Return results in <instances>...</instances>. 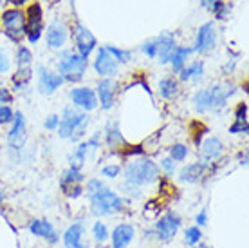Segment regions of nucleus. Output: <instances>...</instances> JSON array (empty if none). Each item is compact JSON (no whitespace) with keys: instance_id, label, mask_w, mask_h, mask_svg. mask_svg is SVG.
<instances>
[{"instance_id":"1","label":"nucleus","mask_w":249,"mask_h":248,"mask_svg":"<svg viewBox=\"0 0 249 248\" xmlns=\"http://www.w3.org/2000/svg\"><path fill=\"white\" fill-rule=\"evenodd\" d=\"M124 180L136 186L152 185L159 180V167L148 158H139L136 162H130L124 168Z\"/></svg>"},{"instance_id":"2","label":"nucleus","mask_w":249,"mask_h":248,"mask_svg":"<svg viewBox=\"0 0 249 248\" xmlns=\"http://www.w3.org/2000/svg\"><path fill=\"white\" fill-rule=\"evenodd\" d=\"M89 116L85 112H78L74 107H65L63 109V118H60V127H58V136L63 140L78 142L89 125Z\"/></svg>"},{"instance_id":"3","label":"nucleus","mask_w":249,"mask_h":248,"mask_svg":"<svg viewBox=\"0 0 249 248\" xmlns=\"http://www.w3.org/2000/svg\"><path fill=\"white\" fill-rule=\"evenodd\" d=\"M231 94H235V89H222V87H212V89H200L193 94V109L197 112H208L212 109H222Z\"/></svg>"},{"instance_id":"4","label":"nucleus","mask_w":249,"mask_h":248,"mask_svg":"<svg viewBox=\"0 0 249 248\" xmlns=\"http://www.w3.org/2000/svg\"><path fill=\"white\" fill-rule=\"evenodd\" d=\"M89 198H90V212L96 217L119 214L124 208V199L119 198L118 194L110 188H107V186L101 188L100 192L89 196Z\"/></svg>"},{"instance_id":"5","label":"nucleus","mask_w":249,"mask_h":248,"mask_svg":"<svg viewBox=\"0 0 249 248\" xmlns=\"http://www.w3.org/2000/svg\"><path fill=\"white\" fill-rule=\"evenodd\" d=\"M85 71H87V60L80 53L63 51L60 60H58V75L62 76L63 80L76 83L83 78Z\"/></svg>"},{"instance_id":"6","label":"nucleus","mask_w":249,"mask_h":248,"mask_svg":"<svg viewBox=\"0 0 249 248\" xmlns=\"http://www.w3.org/2000/svg\"><path fill=\"white\" fill-rule=\"evenodd\" d=\"M2 22L6 25V35L13 42H20L25 37V15L20 9H7L2 15Z\"/></svg>"},{"instance_id":"7","label":"nucleus","mask_w":249,"mask_h":248,"mask_svg":"<svg viewBox=\"0 0 249 248\" xmlns=\"http://www.w3.org/2000/svg\"><path fill=\"white\" fill-rule=\"evenodd\" d=\"M42 27H44V13L40 4H31L27 7V22L24 24L25 35L31 43H36L42 37Z\"/></svg>"},{"instance_id":"8","label":"nucleus","mask_w":249,"mask_h":248,"mask_svg":"<svg viewBox=\"0 0 249 248\" xmlns=\"http://www.w3.org/2000/svg\"><path fill=\"white\" fill-rule=\"evenodd\" d=\"M181 228V217L175 212H168L156 223V236L159 241H172Z\"/></svg>"},{"instance_id":"9","label":"nucleus","mask_w":249,"mask_h":248,"mask_svg":"<svg viewBox=\"0 0 249 248\" xmlns=\"http://www.w3.org/2000/svg\"><path fill=\"white\" fill-rule=\"evenodd\" d=\"M63 78L54 71H49L47 67H38V91L42 94H53L63 85Z\"/></svg>"},{"instance_id":"10","label":"nucleus","mask_w":249,"mask_h":248,"mask_svg":"<svg viewBox=\"0 0 249 248\" xmlns=\"http://www.w3.org/2000/svg\"><path fill=\"white\" fill-rule=\"evenodd\" d=\"M25 130H27V127H25L24 114H22L20 111H17V112H15V116H13V127H11V130L7 132V145H9L11 149L20 150L22 147H24V143H25Z\"/></svg>"},{"instance_id":"11","label":"nucleus","mask_w":249,"mask_h":248,"mask_svg":"<svg viewBox=\"0 0 249 248\" xmlns=\"http://www.w3.org/2000/svg\"><path fill=\"white\" fill-rule=\"evenodd\" d=\"M45 42L51 49H60L67 42V25L62 19H54L49 24L47 33H45Z\"/></svg>"},{"instance_id":"12","label":"nucleus","mask_w":249,"mask_h":248,"mask_svg":"<svg viewBox=\"0 0 249 248\" xmlns=\"http://www.w3.org/2000/svg\"><path fill=\"white\" fill-rule=\"evenodd\" d=\"M217 43V29L212 22L200 25L199 33H197V40H195V51L204 55L208 51H212Z\"/></svg>"},{"instance_id":"13","label":"nucleus","mask_w":249,"mask_h":248,"mask_svg":"<svg viewBox=\"0 0 249 248\" xmlns=\"http://www.w3.org/2000/svg\"><path fill=\"white\" fill-rule=\"evenodd\" d=\"M74 40H76V45H78V51H80V55L87 60L90 53L94 51L96 47V38L90 31H89L87 27L83 24H76L74 27Z\"/></svg>"},{"instance_id":"14","label":"nucleus","mask_w":249,"mask_h":248,"mask_svg":"<svg viewBox=\"0 0 249 248\" xmlns=\"http://www.w3.org/2000/svg\"><path fill=\"white\" fill-rule=\"evenodd\" d=\"M118 67H119V63L108 55V51H107L105 47H100V49H98V55H96V60H94L96 73L100 76H103V78H108V76L118 75Z\"/></svg>"},{"instance_id":"15","label":"nucleus","mask_w":249,"mask_h":248,"mask_svg":"<svg viewBox=\"0 0 249 248\" xmlns=\"http://www.w3.org/2000/svg\"><path fill=\"white\" fill-rule=\"evenodd\" d=\"M69 96L72 100L74 107H80L83 111H92V109L98 107V96H96V93H94L92 89H89V87L72 89Z\"/></svg>"},{"instance_id":"16","label":"nucleus","mask_w":249,"mask_h":248,"mask_svg":"<svg viewBox=\"0 0 249 248\" xmlns=\"http://www.w3.org/2000/svg\"><path fill=\"white\" fill-rule=\"evenodd\" d=\"M156 42V56L159 58V63H168L172 55L175 51V38L172 33H162L157 38H154Z\"/></svg>"},{"instance_id":"17","label":"nucleus","mask_w":249,"mask_h":248,"mask_svg":"<svg viewBox=\"0 0 249 248\" xmlns=\"http://www.w3.org/2000/svg\"><path fill=\"white\" fill-rule=\"evenodd\" d=\"M29 232H31L33 236L45 239L49 245H56L58 243L56 230H54V227L47 219H33L31 223H29Z\"/></svg>"},{"instance_id":"18","label":"nucleus","mask_w":249,"mask_h":248,"mask_svg":"<svg viewBox=\"0 0 249 248\" xmlns=\"http://www.w3.org/2000/svg\"><path fill=\"white\" fill-rule=\"evenodd\" d=\"M134 236H136V228L130 223L118 225L112 234H110L112 248H128V245L134 241Z\"/></svg>"},{"instance_id":"19","label":"nucleus","mask_w":249,"mask_h":248,"mask_svg":"<svg viewBox=\"0 0 249 248\" xmlns=\"http://www.w3.org/2000/svg\"><path fill=\"white\" fill-rule=\"evenodd\" d=\"M224 152V145L218 138H208L200 145V156H202V162L210 163L213 160H218Z\"/></svg>"},{"instance_id":"20","label":"nucleus","mask_w":249,"mask_h":248,"mask_svg":"<svg viewBox=\"0 0 249 248\" xmlns=\"http://www.w3.org/2000/svg\"><path fill=\"white\" fill-rule=\"evenodd\" d=\"M83 234H85V227L83 223H72L65 230L63 234V245L65 248H85L83 245Z\"/></svg>"},{"instance_id":"21","label":"nucleus","mask_w":249,"mask_h":248,"mask_svg":"<svg viewBox=\"0 0 249 248\" xmlns=\"http://www.w3.org/2000/svg\"><path fill=\"white\" fill-rule=\"evenodd\" d=\"M206 168H208V163L204 162H195V163H190L186 167L181 168V172H179V180L182 183H197V181L204 176Z\"/></svg>"},{"instance_id":"22","label":"nucleus","mask_w":249,"mask_h":248,"mask_svg":"<svg viewBox=\"0 0 249 248\" xmlns=\"http://www.w3.org/2000/svg\"><path fill=\"white\" fill-rule=\"evenodd\" d=\"M98 96H100V103L105 111L112 109V105H114V83L108 80V78H105V80H101L100 83H98Z\"/></svg>"},{"instance_id":"23","label":"nucleus","mask_w":249,"mask_h":248,"mask_svg":"<svg viewBox=\"0 0 249 248\" xmlns=\"http://www.w3.org/2000/svg\"><path fill=\"white\" fill-rule=\"evenodd\" d=\"M83 180H85V176H83V172H81V170L69 167L67 170L63 172L62 180H60V185H62L63 192H67V188H71L72 185H80Z\"/></svg>"},{"instance_id":"24","label":"nucleus","mask_w":249,"mask_h":248,"mask_svg":"<svg viewBox=\"0 0 249 248\" xmlns=\"http://www.w3.org/2000/svg\"><path fill=\"white\" fill-rule=\"evenodd\" d=\"M159 94H161L164 100H172L179 94V83L175 78L168 76V78H162L159 82Z\"/></svg>"},{"instance_id":"25","label":"nucleus","mask_w":249,"mask_h":248,"mask_svg":"<svg viewBox=\"0 0 249 248\" xmlns=\"http://www.w3.org/2000/svg\"><path fill=\"white\" fill-rule=\"evenodd\" d=\"M204 75V63L202 62H193L188 67H184L181 71V80L190 82V80H200Z\"/></svg>"},{"instance_id":"26","label":"nucleus","mask_w":249,"mask_h":248,"mask_svg":"<svg viewBox=\"0 0 249 248\" xmlns=\"http://www.w3.org/2000/svg\"><path fill=\"white\" fill-rule=\"evenodd\" d=\"M190 53H192V49H188V47H175L174 55L170 58L172 67H174L175 73H181L182 69H184V63H186Z\"/></svg>"},{"instance_id":"27","label":"nucleus","mask_w":249,"mask_h":248,"mask_svg":"<svg viewBox=\"0 0 249 248\" xmlns=\"http://www.w3.org/2000/svg\"><path fill=\"white\" fill-rule=\"evenodd\" d=\"M89 152H90V149H89L87 142H85V143H80V145L76 147L74 154L71 156V167L81 170V167L85 165V160H87Z\"/></svg>"},{"instance_id":"28","label":"nucleus","mask_w":249,"mask_h":248,"mask_svg":"<svg viewBox=\"0 0 249 248\" xmlns=\"http://www.w3.org/2000/svg\"><path fill=\"white\" fill-rule=\"evenodd\" d=\"M13 80V87L20 91V89H24L29 82H31V67H18L17 69V73L11 76Z\"/></svg>"},{"instance_id":"29","label":"nucleus","mask_w":249,"mask_h":248,"mask_svg":"<svg viewBox=\"0 0 249 248\" xmlns=\"http://www.w3.org/2000/svg\"><path fill=\"white\" fill-rule=\"evenodd\" d=\"M105 49L108 51V55L112 56L114 60L118 63H126L130 62V51H124V49H119V47H114V45H105Z\"/></svg>"},{"instance_id":"30","label":"nucleus","mask_w":249,"mask_h":248,"mask_svg":"<svg viewBox=\"0 0 249 248\" xmlns=\"http://www.w3.org/2000/svg\"><path fill=\"white\" fill-rule=\"evenodd\" d=\"M107 145L108 147H118V145H124V140L121 136V132L118 129V124L114 127H108V132H107Z\"/></svg>"},{"instance_id":"31","label":"nucleus","mask_w":249,"mask_h":248,"mask_svg":"<svg viewBox=\"0 0 249 248\" xmlns=\"http://www.w3.org/2000/svg\"><path fill=\"white\" fill-rule=\"evenodd\" d=\"M92 236L94 239L98 243H105L107 239H108V228H107V225L103 223V221H96L92 227Z\"/></svg>"},{"instance_id":"32","label":"nucleus","mask_w":249,"mask_h":248,"mask_svg":"<svg viewBox=\"0 0 249 248\" xmlns=\"http://www.w3.org/2000/svg\"><path fill=\"white\" fill-rule=\"evenodd\" d=\"M33 62V53L27 47H18L17 51V63L18 67H31Z\"/></svg>"},{"instance_id":"33","label":"nucleus","mask_w":249,"mask_h":248,"mask_svg":"<svg viewBox=\"0 0 249 248\" xmlns=\"http://www.w3.org/2000/svg\"><path fill=\"white\" fill-rule=\"evenodd\" d=\"M200 237H202L200 227H190V228H186V232H184V241H186L190 247L197 245V243L200 241Z\"/></svg>"},{"instance_id":"34","label":"nucleus","mask_w":249,"mask_h":248,"mask_svg":"<svg viewBox=\"0 0 249 248\" xmlns=\"http://www.w3.org/2000/svg\"><path fill=\"white\" fill-rule=\"evenodd\" d=\"M186 156H188V147L182 145V143H177V145H174L170 149V160H174V162H182V160H186Z\"/></svg>"},{"instance_id":"35","label":"nucleus","mask_w":249,"mask_h":248,"mask_svg":"<svg viewBox=\"0 0 249 248\" xmlns=\"http://www.w3.org/2000/svg\"><path fill=\"white\" fill-rule=\"evenodd\" d=\"M13 116H15V112H13L11 107L0 105V125L11 124V122H13Z\"/></svg>"},{"instance_id":"36","label":"nucleus","mask_w":249,"mask_h":248,"mask_svg":"<svg viewBox=\"0 0 249 248\" xmlns=\"http://www.w3.org/2000/svg\"><path fill=\"white\" fill-rule=\"evenodd\" d=\"M101 188H105V185H103V181L98 180V178H94V180H89L87 188H85V190H87L89 196H92V194L100 192Z\"/></svg>"},{"instance_id":"37","label":"nucleus","mask_w":249,"mask_h":248,"mask_svg":"<svg viewBox=\"0 0 249 248\" xmlns=\"http://www.w3.org/2000/svg\"><path fill=\"white\" fill-rule=\"evenodd\" d=\"M235 122L238 124H248V103H240L235 111Z\"/></svg>"},{"instance_id":"38","label":"nucleus","mask_w":249,"mask_h":248,"mask_svg":"<svg viewBox=\"0 0 249 248\" xmlns=\"http://www.w3.org/2000/svg\"><path fill=\"white\" fill-rule=\"evenodd\" d=\"M119 172H121V167H119V165H107V167L101 168V176H105V178H110V180L118 178Z\"/></svg>"},{"instance_id":"39","label":"nucleus","mask_w":249,"mask_h":248,"mask_svg":"<svg viewBox=\"0 0 249 248\" xmlns=\"http://www.w3.org/2000/svg\"><path fill=\"white\" fill-rule=\"evenodd\" d=\"M123 188V192L126 194V196H130V198H139L141 196V186H136L132 185V183H126L124 181V185L121 186Z\"/></svg>"},{"instance_id":"40","label":"nucleus","mask_w":249,"mask_h":248,"mask_svg":"<svg viewBox=\"0 0 249 248\" xmlns=\"http://www.w3.org/2000/svg\"><path fill=\"white\" fill-rule=\"evenodd\" d=\"M11 69V60L6 55V51H0V75H6Z\"/></svg>"},{"instance_id":"41","label":"nucleus","mask_w":249,"mask_h":248,"mask_svg":"<svg viewBox=\"0 0 249 248\" xmlns=\"http://www.w3.org/2000/svg\"><path fill=\"white\" fill-rule=\"evenodd\" d=\"M44 127L47 130H56L58 127H60V116H58V114H51L49 118L45 120Z\"/></svg>"},{"instance_id":"42","label":"nucleus","mask_w":249,"mask_h":248,"mask_svg":"<svg viewBox=\"0 0 249 248\" xmlns=\"http://www.w3.org/2000/svg\"><path fill=\"white\" fill-rule=\"evenodd\" d=\"M141 51H143L148 58H156V42H154V40H150V42L143 43V45H141Z\"/></svg>"},{"instance_id":"43","label":"nucleus","mask_w":249,"mask_h":248,"mask_svg":"<svg viewBox=\"0 0 249 248\" xmlns=\"http://www.w3.org/2000/svg\"><path fill=\"white\" fill-rule=\"evenodd\" d=\"M161 167L164 168L166 176H174V172H175V163L172 162L170 158H164V160H161Z\"/></svg>"},{"instance_id":"44","label":"nucleus","mask_w":249,"mask_h":248,"mask_svg":"<svg viewBox=\"0 0 249 248\" xmlns=\"http://www.w3.org/2000/svg\"><path fill=\"white\" fill-rule=\"evenodd\" d=\"M248 124H238V122H235V124L231 125L230 127V132L231 134H240V132H244V134H246V132H248Z\"/></svg>"},{"instance_id":"45","label":"nucleus","mask_w":249,"mask_h":248,"mask_svg":"<svg viewBox=\"0 0 249 248\" xmlns=\"http://www.w3.org/2000/svg\"><path fill=\"white\" fill-rule=\"evenodd\" d=\"M69 196V198H72V199H76V198H80L81 194H83V186L81 185H72L71 188H67V192H65Z\"/></svg>"},{"instance_id":"46","label":"nucleus","mask_w":249,"mask_h":248,"mask_svg":"<svg viewBox=\"0 0 249 248\" xmlns=\"http://www.w3.org/2000/svg\"><path fill=\"white\" fill-rule=\"evenodd\" d=\"M136 154H143V147L141 145H134L130 149H124L123 156H136Z\"/></svg>"},{"instance_id":"47","label":"nucleus","mask_w":249,"mask_h":248,"mask_svg":"<svg viewBox=\"0 0 249 248\" xmlns=\"http://www.w3.org/2000/svg\"><path fill=\"white\" fill-rule=\"evenodd\" d=\"M195 221H197L199 227H206L208 225V214H206V210H200L197 214V217H195Z\"/></svg>"},{"instance_id":"48","label":"nucleus","mask_w":249,"mask_h":248,"mask_svg":"<svg viewBox=\"0 0 249 248\" xmlns=\"http://www.w3.org/2000/svg\"><path fill=\"white\" fill-rule=\"evenodd\" d=\"M4 102H11V94H9L7 89L0 85V103H4Z\"/></svg>"},{"instance_id":"49","label":"nucleus","mask_w":249,"mask_h":248,"mask_svg":"<svg viewBox=\"0 0 249 248\" xmlns=\"http://www.w3.org/2000/svg\"><path fill=\"white\" fill-rule=\"evenodd\" d=\"M11 6H24V4H27V0H7Z\"/></svg>"},{"instance_id":"50","label":"nucleus","mask_w":249,"mask_h":248,"mask_svg":"<svg viewBox=\"0 0 249 248\" xmlns=\"http://www.w3.org/2000/svg\"><path fill=\"white\" fill-rule=\"evenodd\" d=\"M213 2H215V0H202V6H210Z\"/></svg>"},{"instance_id":"51","label":"nucleus","mask_w":249,"mask_h":248,"mask_svg":"<svg viewBox=\"0 0 249 248\" xmlns=\"http://www.w3.org/2000/svg\"><path fill=\"white\" fill-rule=\"evenodd\" d=\"M4 199H6V194H4V190H2V188H0V203H2V201H4Z\"/></svg>"},{"instance_id":"52","label":"nucleus","mask_w":249,"mask_h":248,"mask_svg":"<svg viewBox=\"0 0 249 248\" xmlns=\"http://www.w3.org/2000/svg\"><path fill=\"white\" fill-rule=\"evenodd\" d=\"M200 248H208V247H200Z\"/></svg>"},{"instance_id":"53","label":"nucleus","mask_w":249,"mask_h":248,"mask_svg":"<svg viewBox=\"0 0 249 248\" xmlns=\"http://www.w3.org/2000/svg\"><path fill=\"white\" fill-rule=\"evenodd\" d=\"M0 4H2V0H0Z\"/></svg>"}]
</instances>
